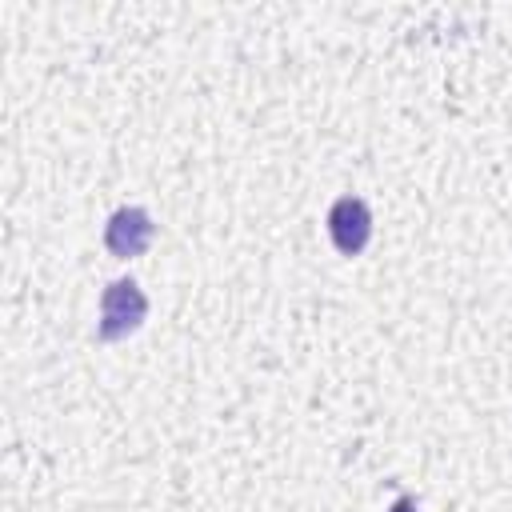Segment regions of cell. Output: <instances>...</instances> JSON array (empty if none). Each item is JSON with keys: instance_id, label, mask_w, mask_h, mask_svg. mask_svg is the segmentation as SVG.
I'll list each match as a JSON object with an SVG mask.
<instances>
[{"instance_id": "1", "label": "cell", "mask_w": 512, "mask_h": 512, "mask_svg": "<svg viewBox=\"0 0 512 512\" xmlns=\"http://www.w3.org/2000/svg\"><path fill=\"white\" fill-rule=\"evenodd\" d=\"M148 316V296L140 292L136 280L120 276L100 292V320H96V336L100 340H124L132 336Z\"/></svg>"}, {"instance_id": "2", "label": "cell", "mask_w": 512, "mask_h": 512, "mask_svg": "<svg viewBox=\"0 0 512 512\" xmlns=\"http://www.w3.org/2000/svg\"><path fill=\"white\" fill-rule=\"evenodd\" d=\"M152 236H156V224H152L148 208H140V204L116 208V212L108 216V224H104V248H108L116 260H136V256H144L148 244H152Z\"/></svg>"}, {"instance_id": "3", "label": "cell", "mask_w": 512, "mask_h": 512, "mask_svg": "<svg viewBox=\"0 0 512 512\" xmlns=\"http://www.w3.org/2000/svg\"><path fill=\"white\" fill-rule=\"evenodd\" d=\"M328 236L340 256H360L372 240V208L360 196H340L328 208Z\"/></svg>"}]
</instances>
